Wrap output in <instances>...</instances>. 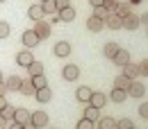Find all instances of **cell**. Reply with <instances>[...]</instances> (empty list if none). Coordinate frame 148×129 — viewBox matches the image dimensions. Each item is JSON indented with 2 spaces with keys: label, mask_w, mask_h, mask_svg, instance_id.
<instances>
[{
  "label": "cell",
  "mask_w": 148,
  "mask_h": 129,
  "mask_svg": "<svg viewBox=\"0 0 148 129\" xmlns=\"http://www.w3.org/2000/svg\"><path fill=\"white\" fill-rule=\"evenodd\" d=\"M21 41H23V45H25L27 50H32V48H37V45H39V41H41V38L37 36V32H34V30H25V32H23V36H21Z\"/></svg>",
  "instance_id": "6da1fadb"
},
{
  "label": "cell",
  "mask_w": 148,
  "mask_h": 129,
  "mask_svg": "<svg viewBox=\"0 0 148 129\" xmlns=\"http://www.w3.org/2000/svg\"><path fill=\"white\" fill-rule=\"evenodd\" d=\"M34 32H37V36L41 38V41H46V38L50 36V23L48 20H34V27H32Z\"/></svg>",
  "instance_id": "7a4b0ae2"
},
{
  "label": "cell",
  "mask_w": 148,
  "mask_h": 129,
  "mask_svg": "<svg viewBox=\"0 0 148 129\" xmlns=\"http://www.w3.org/2000/svg\"><path fill=\"white\" fill-rule=\"evenodd\" d=\"M30 122H32L37 129L48 127V113H46V111H34V113L30 115Z\"/></svg>",
  "instance_id": "3957f363"
},
{
  "label": "cell",
  "mask_w": 148,
  "mask_h": 129,
  "mask_svg": "<svg viewBox=\"0 0 148 129\" xmlns=\"http://www.w3.org/2000/svg\"><path fill=\"white\" fill-rule=\"evenodd\" d=\"M62 77H64L66 82H75V79L80 77V68H77L75 63H66V66L62 68Z\"/></svg>",
  "instance_id": "277c9868"
},
{
  "label": "cell",
  "mask_w": 148,
  "mask_h": 129,
  "mask_svg": "<svg viewBox=\"0 0 148 129\" xmlns=\"http://www.w3.org/2000/svg\"><path fill=\"white\" fill-rule=\"evenodd\" d=\"M107 95L105 93H100V91H91V97H89V104L91 107H96V109H103L105 104H107Z\"/></svg>",
  "instance_id": "5b68a950"
},
{
  "label": "cell",
  "mask_w": 148,
  "mask_h": 129,
  "mask_svg": "<svg viewBox=\"0 0 148 129\" xmlns=\"http://www.w3.org/2000/svg\"><path fill=\"white\" fill-rule=\"evenodd\" d=\"M53 55L62 57V59L69 57V55H71V43H69V41H57L55 45H53Z\"/></svg>",
  "instance_id": "8992f818"
},
{
  "label": "cell",
  "mask_w": 148,
  "mask_h": 129,
  "mask_svg": "<svg viewBox=\"0 0 148 129\" xmlns=\"http://www.w3.org/2000/svg\"><path fill=\"white\" fill-rule=\"evenodd\" d=\"M75 16H77V14H75V9L71 7V5L57 11V18H59V23H73V20H75Z\"/></svg>",
  "instance_id": "52a82bcc"
},
{
  "label": "cell",
  "mask_w": 148,
  "mask_h": 129,
  "mask_svg": "<svg viewBox=\"0 0 148 129\" xmlns=\"http://www.w3.org/2000/svg\"><path fill=\"white\" fill-rule=\"evenodd\" d=\"M128 95L130 97H144V95H146V86H144L141 82L132 79V84H130V88H128Z\"/></svg>",
  "instance_id": "ba28073f"
},
{
  "label": "cell",
  "mask_w": 148,
  "mask_h": 129,
  "mask_svg": "<svg viewBox=\"0 0 148 129\" xmlns=\"http://www.w3.org/2000/svg\"><path fill=\"white\" fill-rule=\"evenodd\" d=\"M32 61H34V55H32V50H21L18 55H16V63H18V66H23V68H27Z\"/></svg>",
  "instance_id": "9c48e42d"
},
{
  "label": "cell",
  "mask_w": 148,
  "mask_h": 129,
  "mask_svg": "<svg viewBox=\"0 0 148 129\" xmlns=\"http://www.w3.org/2000/svg\"><path fill=\"white\" fill-rule=\"evenodd\" d=\"M21 84H23V77H18V75H12V77L5 79V86H7V91H9V93L21 91Z\"/></svg>",
  "instance_id": "30bf717a"
},
{
  "label": "cell",
  "mask_w": 148,
  "mask_h": 129,
  "mask_svg": "<svg viewBox=\"0 0 148 129\" xmlns=\"http://www.w3.org/2000/svg\"><path fill=\"white\" fill-rule=\"evenodd\" d=\"M123 75L130 77V79H139L141 75H139V63H134V61H128L125 66H123Z\"/></svg>",
  "instance_id": "8fae6325"
},
{
  "label": "cell",
  "mask_w": 148,
  "mask_h": 129,
  "mask_svg": "<svg viewBox=\"0 0 148 129\" xmlns=\"http://www.w3.org/2000/svg\"><path fill=\"white\" fill-rule=\"evenodd\" d=\"M110 61H114L116 66H121V68H123V66L130 61V52H128V50H121V48H119V50H116V55L112 57Z\"/></svg>",
  "instance_id": "7c38bea8"
},
{
  "label": "cell",
  "mask_w": 148,
  "mask_h": 129,
  "mask_svg": "<svg viewBox=\"0 0 148 129\" xmlns=\"http://www.w3.org/2000/svg\"><path fill=\"white\" fill-rule=\"evenodd\" d=\"M103 27H105V20H100V18H96V16H89L87 18V30L89 32H103Z\"/></svg>",
  "instance_id": "4fadbf2b"
},
{
  "label": "cell",
  "mask_w": 148,
  "mask_h": 129,
  "mask_svg": "<svg viewBox=\"0 0 148 129\" xmlns=\"http://www.w3.org/2000/svg\"><path fill=\"white\" fill-rule=\"evenodd\" d=\"M96 127L98 129H116V120H114L112 115H100V118L96 120Z\"/></svg>",
  "instance_id": "5bb4252c"
},
{
  "label": "cell",
  "mask_w": 148,
  "mask_h": 129,
  "mask_svg": "<svg viewBox=\"0 0 148 129\" xmlns=\"http://www.w3.org/2000/svg\"><path fill=\"white\" fill-rule=\"evenodd\" d=\"M123 27L130 30V32H132V30H137V27H139V16H137L134 11H130L128 16L123 18Z\"/></svg>",
  "instance_id": "9a60e30c"
},
{
  "label": "cell",
  "mask_w": 148,
  "mask_h": 129,
  "mask_svg": "<svg viewBox=\"0 0 148 129\" xmlns=\"http://www.w3.org/2000/svg\"><path fill=\"white\" fill-rule=\"evenodd\" d=\"M105 27H110V30H121V27H123V18L116 16V14H110V16L105 18Z\"/></svg>",
  "instance_id": "2e32d148"
},
{
  "label": "cell",
  "mask_w": 148,
  "mask_h": 129,
  "mask_svg": "<svg viewBox=\"0 0 148 129\" xmlns=\"http://www.w3.org/2000/svg\"><path fill=\"white\" fill-rule=\"evenodd\" d=\"M89 97H91V88H89V86H80V88L75 91V100L82 102V104H89Z\"/></svg>",
  "instance_id": "e0dca14e"
},
{
  "label": "cell",
  "mask_w": 148,
  "mask_h": 129,
  "mask_svg": "<svg viewBox=\"0 0 148 129\" xmlns=\"http://www.w3.org/2000/svg\"><path fill=\"white\" fill-rule=\"evenodd\" d=\"M50 97H53V91H50L48 86H43V88H37V91H34V100H39V102H50Z\"/></svg>",
  "instance_id": "ac0fdd59"
},
{
  "label": "cell",
  "mask_w": 148,
  "mask_h": 129,
  "mask_svg": "<svg viewBox=\"0 0 148 129\" xmlns=\"http://www.w3.org/2000/svg\"><path fill=\"white\" fill-rule=\"evenodd\" d=\"M30 115H32L30 111L21 107V109H16V113H14V122H21V125H25V122H30Z\"/></svg>",
  "instance_id": "d6986e66"
},
{
  "label": "cell",
  "mask_w": 148,
  "mask_h": 129,
  "mask_svg": "<svg viewBox=\"0 0 148 129\" xmlns=\"http://www.w3.org/2000/svg\"><path fill=\"white\" fill-rule=\"evenodd\" d=\"M130 84H132V79L125 77V75H119V77L114 79V88H121V91H128Z\"/></svg>",
  "instance_id": "ffe728a7"
},
{
  "label": "cell",
  "mask_w": 148,
  "mask_h": 129,
  "mask_svg": "<svg viewBox=\"0 0 148 129\" xmlns=\"http://www.w3.org/2000/svg\"><path fill=\"white\" fill-rule=\"evenodd\" d=\"M116 50H119V43H116V41H107V43L103 45V55L107 57V59H112V57L116 55Z\"/></svg>",
  "instance_id": "44dd1931"
},
{
  "label": "cell",
  "mask_w": 148,
  "mask_h": 129,
  "mask_svg": "<svg viewBox=\"0 0 148 129\" xmlns=\"http://www.w3.org/2000/svg\"><path fill=\"white\" fill-rule=\"evenodd\" d=\"M130 11H132V5H130V2H119V5H116V9H114V14H116V16H121V18H125Z\"/></svg>",
  "instance_id": "7402d4cb"
},
{
  "label": "cell",
  "mask_w": 148,
  "mask_h": 129,
  "mask_svg": "<svg viewBox=\"0 0 148 129\" xmlns=\"http://www.w3.org/2000/svg\"><path fill=\"white\" fill-rule=\"evenodd\" d=\"M125 97H128V91H121V88H114V91L110 93V100H112V102H116V104L125 102Z\"/></svg>",
  "instance_id": "603a6c76"
},
{
  "label": "cell",
  "mask_w": 148,
  "mask_h": 129,
  "mask_svg": "<svg viewBox=\"0 0 148 129\" xmlns=\"http://www.w3.org/2000/svg\"><path fill=\"white\" fill-rule=\"evenodd\" d=\"M27 16H30L32 20H41L43 16H46V14H43V9H41V5H32V7L27 9Z\"/></svg>",
  "instance_id": "cb8c5ba5"
},
{
  "label": "cell",
  "mask_w": 148,
  "mask_h": 129,
  "mask_svg": "<svg viewBox=\"0 0 148 129\" xmlns=\"http://www.w3.org/2000/svg\"><path fill=\"white\" fill-rule=\"evenodd\" d=\"M84 118L91 120V122H96V120L100 118V109H96V107H91V104H87V109H84Z\"/></svg>",
  "instance_id": "d4e9b609"
},
{
  "label": "cell",
  "mask_w": 148,
  "mask_h": 129,
  "mask_svg": "<svg viewBox=\"0 0 148 129\" xmlns=\"http://www.w3.org/2000/svg\"><path fill=\"white\" fill-rule=\"evenodd\" d=\"M27 73H30V77H34V75H43V63L34 59V61L27 66Z\"/></svg>",
  "instance_id": "484cf974"
},
{
  "label": "cell",
  "mask_w": 148,
  "mask_h": 129,
  "mask_svg": "<svg viewBox=\"0 0 148 129\" xmlns=\"http://www.w3.org/2000/svg\"><path fill=\"white\" fill-rule=\"evenodd\" d=\"M34 86H32V79H23V84H21V93L23 95H30V97H34Z\"/></svg>",
  "instance_id": "4316f807"
},
{
  "label": "cell",
  "mask_w": 148,
  "mask_h": 129,
  "mask_svg": "<svg viewBox=\"0 0 148 129\" xmlns=\"http://www.w3.org/2000/svg\"><path fill=\"white\" fill-rule=\"evenodd\" d=\"M41 9H43V14H57L55 0H43V2H41Z\"/></svg>",
  "instance_id": "83f0119b"
},
{
  "label": "cell",
  "mask_w": 148,
  "mask_h": 129,
  "mask_svg": "<svg viewBox=\"0 0 148 129\" xmlns=\"http://www.w3.org/2000/svg\"><path fill=\"white\" fill-rule=\"evenodd\" d=\"M32 79V86L34 88H43V86H48V79L43 77V75H34V77H30Z\"/></svg>",
  "instance_id": "f1b7e54d"
},
{
  "label": "cell",
  "mask_w": 148,
  "mask_h": 129,
  "mask_svg": "<svg viewBox=\"0 0 148 129\" xmlns=\"http://www.w3.org/2000/svg\"><path fill=\"white\" fill-rule=\"evenodd\" d=\"M14 113H16V107H12V104H7L5 109L0 111V115H2L5 120H14Z\"/></svg>",
  "instance_id": "f546056e"
},
{
  "label": "cell",
  "mask_w": 148,
  "mask_h": 129,
  "mask_svg": "<svg viewBox=\"0 0 148 129\" xmlns=\"http://www.w3.org/2000/svg\"><path fill=\"white\" fill-rule=\"evenodd\" d=\"M75 129H96V122H91V120H87V118H82V120H77V125H75Z\"/></svg>",
  "instance_id": "4dcf8cb0"
},
{
  "label": "cell",
  "mask_w": 148,
  "mask_h": 129,
  "mask_svg": "<svg viewBox=\"0 0 148 129\" xmlns=\"http://www.w3.org/2000/svg\"><path fill=\"white\" fill-rule=\"evenodd\" d=\"M93 16H96V18H100V20H105L107 16H110V11H107L105 7H93Z\"/></svg>",
  "instance_id": "1f68e13d"
},
{
  "label": "cell",
  "mask_w": 148,
  "mask_h": 129,
  "mask_svg": "<svg viewBox=\"0 0 148 129\" xmlns=\"http://www.w3.org/2000/svg\"><path fill=\"white\" fill-rule=\"evenodd\" d=\"M9 32H12L9 23H7V20H0V38H7V36H9Z\"/></svg>",
  "instance_id": "d6a6232c"
},
{
  "label": "cell",
  "mask_w": 148,
  "mask_h": 129,
  "mask_svg": "<svg viewBox=\"0 0 148 129\" xmlns=\"http://www.w3.org/2000/svg\"><path fill=\"white\" fill-rule=\"evenodd\" d=\"M132 120L130 118H121V120H116V129H132Z\"/></svg>",
  "instance_id": "836d02e7"
},
{
  "label": "cell",
  "mask_w": 148,
  "mask_h": 129,
  "mask_svg": "<svg viewBox=\"0 0 148 129\" xmlns=\"http://www.w3.org/2000/svg\"><path fill=\"white\" fill-rule=\"evenodd\" d=\"M116 5H119V0H103V5H100V7H105V9L110 11V14H114Z\"/></svg>",
  "instance_id": "e575fe53"
},
{
  "label": "cell",
  "mask_w": 148,
  "mask_h": 129,
  "mask_svg": "<svg viewBox=\"0 0 148 129\" xmlns=\"http://www.w3.org/2000/svg\"><path fill=\"white\" fill-rule=\"evenodd\" d=\"M139 75H141V77H148V57L141 59V63H139Z\"/></svg>",
  "instance_id": "d590c367"
},
{
  "label": "cell",
  "mask_w": 148,
  "mask_h": 129,
  "mask_svg": "<svg viewBox=\"0 0 148 129\" xmlns=\"http://www.w3.org/2000/svg\"><path fill=\"white\" fill-rule=\"evenodd\" d=\"M139 115H141L144 120H148V102H141V104H139Z\"/></svg>",
  "instance_id": "8d00e7d4"
},
{
  "label": "cell",
  "mask_w": 148,
  "mask_h": 129,
  "mask_svg": "<svg viewBox=\"0 0 148 129\" xmlns=\"http://www.w3.org/2000/svg\"><path fill=\"white\" fill-rule=\"evenodd\" d=\"M69 5H71V0H55L57 11H59V9H64V7H69Z\"/></svg>",
  "instance_id": "74e56055"
},
{
  "label": "cell",
  "mask_w": 148,
  "mask_h": 129,
  "mask_svg": "<svg viewBox=\"0 0 148 129\" xmlns=\"http://www.w3.org/2000/svg\"><path fill=\"white\" fill-rule=\"evenodd\" d=\"M139 25H146L148 27V11H144V14L139 16Z\"/></svg>",
  "instance_id": "f35d334b"
},
{
  "label": "cell",
  "mask_w": 148,
  "mask_h": 129,
  "mask_svg": "<svg viewBox=\"0 0 148 129\" xmlns=\"http://www.w3.org/2000/svg\"><path fill=\"white\" fill-rule=\"evenodd\" d=\"M5 107H7V97H5V95H0V111L5 109Z\"/></svg>",
  "instance_id": "ab89813d"
},
{
  "label": "cell",
  "mask_w": 148,
  "mask_h": 129,
  "mask_svg": "<svg viewBox=\"0 0 148 129\" xmlns=\"http://www.w3.org/2000/svg\"><path fill=\"white\" fill-rule=\"evenodd\" d=\"M7 129H23L21 122H12V125H7Z\"/></svg>",
  "instance_id": "60d3db41"
},
{
  "label": "cell",
  "mask_w": 148,
  "mask_h": 129,
  "mask_svg": "<svg viewBox=\"0 0 148 129\" xmlns=\"http://www.w3.org/2000/svg\"><path fill=\"white\" fill-rule=\"evenodd\" d=\"M89 5H91V7H100V5H103V0H89Z\"/></svg>",
  "instance_id": "b9f144b4"
},
{
  "label": "cell",
  "mask_w": 148,
  "mask_h": 129,
  "mask_svg": "<svg viewBox=\"0 0 148 129\" xmlns=\"http://www.w3.org/2000/svg\"><path fill=\"white\" fill-rule=\"evenodd\" d=\"M5 93H9V91H7V86H5V82H0V95H5Z\"/></svg>",
  "instance_id": "7bdbcfd3"
},
{
  "label": "cell",
  "mask_w": 148,
  "mask_h": 129,
  "mask_svg": "<svg viewBox=\"0 0 148 129\" xmlns=\"http://www.w3.org/2000/svg\"><path fill=\"white\" fill-rule=\"evenodd\" d=\"M0 129H7V120H5L2 115H0Z\"/></svg>",
  "instance_id": "ee69618b"
},
{
  "label": "cell",
  "mask_w": 148,
  "mask_h": 129,
  "mask_svg": "<svg viewBox=\"0 0 148 129\" xmlns=\"http://www.w3.org/2000/svg\"><path fill=\"white\" fill-rule=\"evenodd\" d=\"M23 129H37V127H34L32 122H25V125H23Z\"/></svg>",
  "instance_id": "f6af8a7d"
},
{
  "label": "cell",
  "mask_w": 148,
  "mask_h": 129,
  "mask_svg": "<svg viewBox=\"0 0 148 129\" xmlns=\"http://www.w3.org/2000/svg\"><path fill=\"white\" fill-rule=\"evenodd\" d=\"M0 82H5V77H2V73H0Z\"/></svg>",
  "instance_id": "bcb514c9"
},
{
  "label": "cell",
  "mask_w": 148,
  "mask_h": 129,
  "mask_svg": "<svg viewBox=\"0 0 148 129\" xmlns=\"http://www.w3.org/2000/svg\"><path fill=\"white\" fill-rule=\"evenodd\" d=\"M46 129H55V127H46Z\"/></svg>",
  "instance_id": "7dc6e473"
},
{
  "label": "cell",
  "mask_w": 148,
  "mask_h": 129,
  "mask_svg": "<svg viewBox=\"0 0 148 129\" xmlns=\"http://www.w3.org/2000/svg\"><path fill=\"white\" fill-rule=\"evenodd\" d=\"M0 2H5V0H0Z\"/></svg>",
  "instance_id": "c3c4849f"
},
{
  "label": "cell",
  "mask_w": 148,
  "mask_h": 129,
  "mask_svg": "<svg viewBox=\"0 0 148 129\" xmlns=\"http://www.w3.org/2000/svg\"><path fill=\"white\" fill-rule=\"evenodd\" d=\"M41 2H43V0H41Z\"/></svg>",
  "instance_id": "681fc988"
},
{
  "label": "cell",
  "mask_w": 148,
  "mask_h": 129,
  "mask_svg": "<svg viewBox=\"0 0 148 129\" xmlns=\"http://www.w3.org/2000/svg\"><path fill=\"white\" fill-rule=\"evenodd\" d=\"M132 129H134V127H132Z\"/></svg>",
  "instance_id": "f907efd6"
}]
</instances>
